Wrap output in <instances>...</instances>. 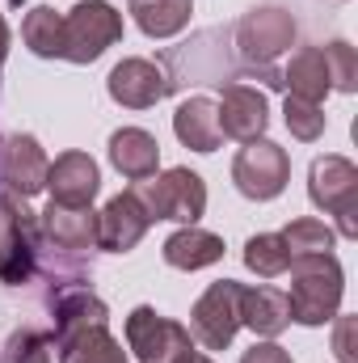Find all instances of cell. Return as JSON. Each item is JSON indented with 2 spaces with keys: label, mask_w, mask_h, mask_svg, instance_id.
I'll use <instances>...</instances> for the list:
<instances>
[{
  "label": "cell",
  "mask_w": 358,
  "mask_h": 363,
  "mask_svg": "<svg viewBox=\"0 0 358 363\" xmlns=\"http://www.w3.org/2000/svg\"><path fill=\"white\" fill-rule=\"evenodd\" d=\"M342 267L333 254H312V258H291V321L299 325H325L342 308Z\"/></svg>",
  "instance_id": "cell-1"
},
{
  "label": "cell",
  "mask_w": 358,
  "mask_h": 363,
  "mask_svg": "<svg viewBox=\"0 0 358 363\" xmlns=\"http://www.w3.org/2000/svg\"><path fill=\"white\" fill-rule=\"evenodd\" d=\"M38 254V216L21 194L0 190V283H25Z\"/></svg>",
  "instance_id": "cell-2"
},
{
  "label": "cell",
  "mask_w": 358,
  "mask_h": 363,
  "mask_svg": "<svg viewBox=\"0 0 358 363\" xmlns=\"http://www.w3.org/2000/svg\"><path fill=\"white\" fill-rule=\"evenodd\" d=\"M135 199L148 207L152 220H178V224H198V216L207 211V186L194 169H165L144 178L135 186Z\"/></svg>",
  "instance_id": "cell-3"
},
{
  "label": "cell",
  "mask_w": 358,
  "mask_h": 363,
  "mask_svg": "<svg viewBox=\"0 0 358 363\" xmlns=\"http://www.w3.org/2000/svg\"><path fill=\"white\" fill-rule=\"evenodd\" d=\"M308 194L321 211L337 216V233L358 237V169L346 157H321L312 161L308 174Z\"/></svg>",
  "instance_id": "cell-4"
},
{
  "label": "cell",
  "mask_w": 358,
  "mask_h": 363,
  "mask_svg": "<svg viewBox=\"0 0 358 363\" xmlns=\"http://www.w3.org/2000/svg\"><path fill=\"white\" fill-rule=\"evenodd\" d=\"M236 330H241V283L219 279L194 300V308H190V338L202 342L207 351H224V347H232Z\"/></svg>",
  "instance_id": "cell-5"
},
{
  "label": "cell",
  "mask_w": 358,
  "mask_h": 363,
  "mask_svg": "<svg viewBox=\"0 0 358 363\" xmlns=\"http://www.w3.org/2000/svg\"><path fill=\"white\" fill-rule=\"evenodd\" d=\"M118 38H122V17L105 0H85L64 17V60L72 64H93Z\"/></svg>",
  "instance_id": "cell-6"
},
{
  "label": "cell",
  "mask_w": 358,
  "mask_h": 363,
  "mask_svg": "<svg viewBox=\"0 0 358 363\" xmlns=\"http://www.w3.org/2000/svg\"><path fill=\"white\" fill-rule=\"evenodd\" d=\"M287 178H291V161H287V152H282L278 144H270V140H249V144L236 152V161H232V182H236V190H241L245 199H253V203L278 199V194L287 190Z\"/></svg>",
  "instance_id": "cell-7"
},
{
  "label": "cell",
  "mask_w": 358,
  "mask_h": 363,
  "mask_svg": "<svg viewBox=\"0 0 358 363\" xmlns=\"http://www.w3.org/2000/svg\"><path fill=\"white\" fill-rule=\"evenodd\" d=\"M295 43V17L278 4H266V9H253L241 17L236 26V47L249 64H262L266 68L270 60H278L287 47Z\"/></svg>",
  "instance_id": "cell-8"
},
{
  "label": "cell",
  "mask_w": 358,
  "mask_h": 363,
  "mask_svg": "<svg viewBox=\"0 0 358 363\" xmlns=\"http://www.w3.org/2000/svg\"><path fill=\"white\" fill-rule=\"evenodd\" d=\"M127 347L139 355V363H169L181 347H190V330L161 317L156 308L139 304L127 317Z\"/></svg>",
  "instance_id": "cell-9"
},
{
  "label": "cell",
  "mask_w": 358,
  "mask_h": 363,
  "mask_svg": "<svg viewBox=\"0 0 358 363\" xmlns=\"http://www.w3.org/2000/svg\"><path fill=\"white\" fill-rule=\"evenodd\" d=\"M47 169H51V161H47V152L38 148L34 135H4L0 140V182H4V190L30 199V194L47 190Z\"/></svg>",
  "instance_id": "cell-10"
},
{
  "label": "cell",
  "mask_w": 358,
  "mask_h": 363,
  "mask_svg": "<svg viewBox=\"0 0 358 363\" xmlns=\"http://www.w3.org/2000/svg\"><path fill=\"white\" fill-rule=\"evenodd\" d=\"M148 224H152L148 207L135 199V190H122L105 203V211H97V245L110 254H127L144 241Z\"/></svg>",
  "instance_id": "cell-11"
},
{
  "label": "cell",
  "mask_w": 358,
  "mask_h": 363,
  "mask_svg": "<svg viewBox=\"0 0 358 363\" xmlns=\"http://www.w3.org/2000/svg\"><path fill=\"white\" fill-rule=\"evenodd\" d=\"M105 89H110V97H114L118 106H127V110H148V106H156L165 93L173 89V81H169L152 60H122V64L110 72Z\"/></svg>",
  "instance_id": "cell-12"
},
{
  "label": "cell",
  "mask_w": 358,
  "mask_h": 363,
  "mask_svg": "<svg viewBox=\"0 0 358 363\" xmlns=\"http://www.w3.org/2000/svg\"><path fill=\"white\" fill-rule=\"evenodd\" d=\"M219 110V131L249 144V140H262L270 127V106L266 93L249 89V85H224V101L215 106Z\"/></svg>",
  "instance_id": "cell-13"
},
{
  "label": "cell",
  "mask_w": 358,
  "mask_h": 363,
  "mask_svg": "<svg viewBox=\"0 0 358 363\" xmlns=\"http://www.w3.org/2000/svg\"><path fill=\"white\" fill-rule=\"evenodd\" d=\"M97 186H101V174H97V161L89 152H64L47 169L51 203H64V207H89Z\"/></svg>",
  "instance_id": "cell-14"
},
{
  "label": "cell",
  "mask_w": 358,
  "mask_h": 363,
  "mask_svg": "<svg viewBox=\"0 0 358 363\" xmlns=\"http://www.w3.org/2000/svg\"><path fill=\"white\" fill-rule=\"evenodd\" d=\"M38 228L47 233L51 245L72 250V254L97 245V211H93V207H64V203H51V207L38 216Z\"/></svg>",
  "instance_id": "cell-15"
},
{
  "label": "cell",
  "mask_w": 358,
  "mask_h": 363,
  "mask_svg": "<svg viewBox=\"0 0 358 363\" xmlns=\"http://www.w3.org/2000/svg\"><path fill=\"white\" fill-rule=\"evenodd\" d=\"M110 161H114V169L122 178L144 182V178H152L156 165H161V144L144 127H122V131L110 135Z\"/></svg>",
  "instance_id": "cell-16"
},
{
  "label": "cell",
  "mask_w": 358,
  "mask_h": 363,
  "mask_svg": "<svg viewBox=\"0 0 358 363\" xmlns=\"http://www.w3.org/2000/svg\"><path fill=\"white\" fill-rule=\"evenodd\" d=\"M173 131H178V140L185 148H194V152H215L219 140H224L215 101H211V97H185L178 106V114H173Z\"/></svg>",
  "instance_id": "cell-17"
},
{
  "label": "cell",
  "mask_w": 358,
  "mask_h": 363,
  "mask_svg": "<svg viewBox=\"0 0 358 363\" xmlns=\"http://www.w3.org/2000/svg\"><path fill=\"white\" fill-rule=\"evenodd\" d=\"M241 325L253 334L274 338L291 325V304L278 287H241Z\"/></svg>",
  "instance_id": "cell-18"
},
{
  "label": "cell",
  "mask_w": 358,
  "mask_h": 363,
  "mask_svg": "<svg viewBox=\"0 0 358 363\" xmlns=\"http://www.w3.org/2000/svg\"><path fill=\"white\" fill-rule=\"evenodd\" d=\"M219 258H224V237H215L207 228H194V224L178 228L165 241V262L178 267V271H202V267H215Z\"/></svg>",
  "instance_id": "cell-19"
},
{
  "label": "cell",
  "mask_w": 358,
  "mask_h": 363,
  "mask_svg": "<svg viewBox=\"0 0 358 363\" xmlns=\"http://www.w3.org/2000/svg\"><path fill=\"white\" fill-rule=\"evenodd\" d=\"M51 313H55V338L76 334V330H93V325H105L110 321V308L93 296L89 287H64L55 296Z\"/></svg>",
  "instance_id": "cell-20"
},
{
  "label": "cell",
  "mask_w": 358,
  "mask_h": 363,
  "mask_svg": "<svg viewBox=\"0 0 358 363\" xmlns=\"http://www.w3.org/2000/svg\"><path fill=\"white\" fill-rule=\"evenodd\" d=\"M55 351H59V363H127L122 342L110 338L105 325H93V330H76V334L55 338Z\"/></svg>",
  "instance_id": "cell-21"
},
{
  "label": "cell",
  "mask_w": 358,
  "mask_h": 363,
  "mask_svg": "<svg viewBox=\"0 0 358 363\" xmlns=\"http://www.w3.org/2000/svg\"><path fill=\"white\" fill-rule=\"evenodd\" d=\"M282 85L291 89V97H304V101H325V93L333 89L329 85V68H325V55L321 47H299L282 72Z\"/></svg>",
  "instance_id": "cell-22"
},
{
  "label": "cell",
  "mask_w": 358,
  "mask_h": 363,
  "mask_svg": "<svg viewBox=\"0 0 358 363\" xmlns=\"http://www.w3.org/2000/svg\"><path fill=\"white\" fill-rule=\"evenodd\" d=\"M21 38L42 60H64V17L47 4H34L21 21Z\"/></svg>",
  "instance_id": "cell-23"
},
{
  "label": "cell",
  "mask_w": 358,
  "mask_h": 363,
  "mask_svg": "<svg viewBox=\"0 0 358 363\" xmlns=\"http://www.w3.org/2000/svg\"><path fill=\"white\" fill-rule=\"evenodd\" d=\"M194 0H135V26L148 38H173L178 30H185Z\"/></svg>",
  "instance_id": "cell-24"
},
{
  "label": "cell",
  "mask_w": 358,
  "mask_h": 363,
  "mask_svg": "<svg viewBox=\"0 0 358 363\" xmlns=\"http://www.w3.org/2000/svg\"><path fill=\"white\" fill-rule=\"evenodd\" d=\"M291 258H312V254H333V228L321 220H291L287 233H278Z\"/></svg>",
  "instance_id": "cell-25"
},
{
  "label": "cell",
  "mask_w": 358,
  "mask_h": 363,
  "mask_svg": "<svg viewBox=\"0 0 358 363\" xmlns=\"http://www.w3.org/2000/svg\"><path fill=\"white\" fill-rule=\"evenodd\" d=\"M245 267H249L253 274H262V279H274V274H282L287 267H291V254H287L282 237H278V233L249 237V245H245Z\"/></svg>",
  "instance_id": "cell-26"
},
{
  "label": "cell",
  "mask_w": 358,
  "mask_h": 363,
  "mask_svg": "<svg viewBox=\"0 0 358 363\" xmlns=\"http://www.w3.org/2000/svg\"><path fill=\"white\" fill-rule=\"evenodd\" d=\"M321 55H325V68H329V85L342 93H354L358 89V55L350 43H329V47H321Z\"/></svg>",
  "instance_id": "cell-27"
},
{
  "label": "cell",
  "mask_w": 358,
  "mask_h": 363,
  "mask_svg": "<svg viewBox=\"0 0 358 363\" xmlns=\"http://www.w3.org/2000/svg\"><path fill=\"white\" fill-rule=\"evenodd\" d=\"M287 131H291L295 140H304V144L321 140V131H325V110H321L316 101H304V97H291V93H287Z\"/></svg>",
  "instance_id": "cell-28"
},
{
  "label": "cell",
  "mask_w": 358,
  "mask_h": 363,
  "mask_svg": "<svg viewBox=\"0 0 358 363\" xmlns=\"http://www.w3.org/2000/svg\"><path fill=\"white\" fill-rule=\"evenodd\" d=\"M4 363H51V338L42 330H13L8 347H4Z\"/></svg>",
  "instance_id": "cell-29"
},
{
  "label": "cell",
  "mask_w": 358,
  "mask_h": 363,
  "mask_svg": "<svg viewBox=\"0 0 358 363\" xmlns=\"http://www.w3.org/2000/svg\"><path fill=\"white\" fill-rule=\"evenodd\" d=\"M354 330H358L354 317H337V330H333V351H337V359H342V363H358Z\"/></svg>",
  "instance_id": "cell-30"
},
{
  "label": "cell",
  "mask_w": 358,
  "mask_h": 363,
  "mask_svg": "<svg viewBox=\"0 0 358 363\" xmlns=\"http://www.w3.org/2000/svg\"><path fill=\"white\" fill-rule=\"evenodd\" d=\"M241 363H291V355L278 347V342H258V347H249Z\"/></svg>",
  "instance_id": "cell-31"
},
{
  "label": "cell",
  "mask_w": 358,
  "mask_h": 363,
  "mask_svg": "<svg viewBox=\"0 0 358 363\" xmlns=\"http://www.w3.org/2000/svg\"><path fill=\"white\" fill-rule=\"evenodd\" d=\"M169 363H215V359H211V355H202V351H194V342H190V347H181Z\"/></svg>",
  "instance_id": "cell-32"
},
{
  "label": "cell",
  "mask_w": 358,
  "mask_h": 363,
  "mask_svg": "<svg viewBox=\"0 0 358 363\" xmlns=\"http://www.w3.org/2000/svg\"><path fill=\"white\" fill-rule=\"evenodd\" d=\"M4 55H8V26H4V17H0V64H4Z\"/></svg>",
  "instance_id": "cell-33"
}]
</instances>
